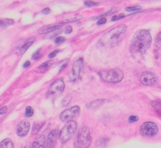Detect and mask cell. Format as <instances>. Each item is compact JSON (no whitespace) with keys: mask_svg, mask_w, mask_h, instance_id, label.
Wrapping results in <instances>:
<instances>
[{"mask_svg":"<svg viewBox=\"0 0 161 148\" xmlns=\"http://www.w3.org/2000/svg\"><path fill=\"white\" fill-rule=\"evenodd\" d=\"M31 65V63H30V61H27V62H25V63H24V64L23 65V68H27V67H28L30 65Z\"/></svg>","mask_w":161,"mask_h":148,"instance_id":"39","label":"cell"},{"mask_svg":"<svg viewBox=\"0 0 161 148\" xmlns=\"http://www.w3.org/2000/svg\"><path fill=\"white\" fill-rule=\"evenodd\" d=\"M98 74L102 80L112 84L118 83L124 77L123 71L119 69L102 70L98 72Z\"/></svg>","mask_w":161,"mask_h":148,"instance_id":"4","label":"cell"},{"mask_svg":"<svg viewBox=\"0 0 161 148\" xmlns=\"http://www.w3.org/2000/svg\"><path fill=\"white\" fill-rule=\"evenodd\" d=\"M45 144V137L43 134L39 135L32 143L31 148H44Z\"/></svg>","mask_w":161,"mask_h":148,"instance_id":"14","label":"cell"},{"mask_svg":"<svg viewBox=\"0 0 161 148\" xmlns=\"http://www.w3.org/2000/svg\"><path fill=\"white\" fill-rule=\"evenodd\" d=\"M92 138L88 127L83 126L80 127L74 142V148H88L91 143Z\"/></svg>","mask_w":161,"mask_h":148,"instance_id":"3","label":"cell"},{"mask_svg":"<svg viewBox=\"0 0 161 148\" xmlns=\"http://www.w3.org/2000/svg\"><path fill=\"white\" fill-rule=\"evenodd\" d=\"M60 52L59 50H56L54 51H53L52 53H51L49 55H48V57H49V58H52L54 57H55L56 56V55Z\"/></svg>","mask_w":161,"mask_h":148,"instance_id":"33","label":"cell"},{"mask_svg":"<svg viewBox=\"0 0 161 148\" xmlns=\"http://www.w3.org/2000/svg\"><path fill=\"white\" fill-rule=\"evenodd\" d=\"M14 21L11 19H4L0 20V26H6L10 25H13Z\"/></svg>","mask_w":161,"mask_h":148,"instance_id":"22","label":"cell"},{"mask_svg":"<svg viewBox=\"0 0 161 148\" xmlns=\"http://www.w3.org/2000/svg\"><path fill=\"white\" fill-rule=\"evenodd\" d=\"M35 41V37H30L23 44V45L21 47L20 49V54L21 55L23 54L27 50L28 48L34 43V42Z\"/></svg>","mask_w":161,"mask_h":148,"instance_id":"15","label":"cell"},{"mask_svg":"<svg viewBox=\"0 0 161 148\" xmlns=\"http://www.w3.org/2000/svg\"><path fill=\"white\" fill-rule=\"evenodd\" d=\"M108 141H109V139L108 138H100L96 142V145L98 147L105 146V145L107 144V143L108 142Z\"/></svg>","mask_w":161,"mask_h":148,"instance_id":"21","label":"cell"},{"mask_svg":"<svg viewBox=\"0 0 161 148\" xmlns=\"http://www.w3.org/2000/svg\"><path fill=\"white\" fill-rule=\"evenodd\" d=\"M84 5L87 7H94L98 6V3L93 1H85L84 2Z\"/></svg>","mask_w":161,"mask_h":148,"instance_id":"28","label":"cell"},{"mask_svg":"<svg viewBox=\"0 0 161 148\" xmlns=\"http://www.w3.org/2000/svg\"><path fill=\"white\" fill-rule=\"evenodd\" d=\"M59 129H54L48 135L46 141V148H54L59 136Z\"/></svg>","mask_w":161,"mask_h":148,"instance_id":"13","label":"cell"},{"mask_svg":"<svg viewBox=\"0 0 161 148\" xmlns=\"http://www.w3.org/2000/svg\"><path fill=\"white\" fill-rule=\"evenodd\" d=\"M72 101V95L71 94L67 95L65 97L63 98V100L62 101V107H66L68 106L71 101Z\"/></svg>","mask_w":161,"mask_h":148,"instance_id":"20","label":"cell"},{"mask_svg":"<svg viewBox=\"0 0 161 148\" xmlns=\"http://www.w3.org/2000/svg\"><path fill=\"white\" fill-rule=\"evenodd\" d=\"M138 119H139L138 116H131L129 117V118H128V122L133 123V122H135L138 121Z\"/></svg>","mask_w":161,"mask_h":148,"instance_id":"30","label":"cell"},{"mask_svg":"<svg viewBox=\"0 0 161 148\" xmlns=\"http://www.w3.org/2000/svg\"><path fill=\"white\" fill-rule=\"evenodd\" d=\"M83 66V58H79L74 63L72 67L69 74V78L71 82H75L79 78L80 71H81Z\"/></svg>","mask_w":161,"mask_h":148,"instance_id":"8","label":"cell"},{"mask_svg":"<svg viewBox=\"0 0 161 148\" xmlns=\"http://www.w3.org/2000/svg\"><path fill=\"white\" fill-rule=\"evenodd\" d=\"M65 40H66V38H64V37H57L56 38L54 42H55L56 44H59V43L64 42Z\"/></svg>","mask_w":161,"mask_h":148,"instance_id":"31","label":"cell"},{"mask_svg":"<svg viewBox=\"0 0 161 148\" xmlns=\"http://www.w3.org/2000/svg\"><path fill=\"white\" fill-rule=\"evenodd\" d=\"M43 125H44V122L34 123V124L31 129V134L36 135L39 132V130H40V129L42 127V126Z\"/></svg>","mask_w":161,"mask_h":148,"instance_id":"18","label":"cell"},{"mask_svg":"<svg viewBox=\"0 0 161 148\" xmlns=\"http://www.w3.org/2000/svg\"><path fill=\"white\" fill-rule=\"evenodd\" d=\"M82 16L80 14H76V15H74L72 16H70V17L67 18L65 21H64V23H69V22H76L78 21L80 19H82Z\"/></svg>","mask_w":161,"mask_h":148,"instance_id":"19","label":"cell"},{"mask_svg":"<svg viewBox=\"0 0 161 148\" xmlns=\"http://www.w3.org/2000/svg\"><path fill=\"white\" fill-rule=\"evenodd\" d=\"M8 111V107L6 106H4L2 108H0V114H5Z\"/></svg>","mask_w":161,"mask_h":148,"instance_id":"36","label":"cell"},{"mask_svg":"<svg viewBox=\"0 0 161 148\" xmlns=\"http://www.w3.org/2000/svg\"><path fill=\"white\" fill-rule=\"evenodd\" d=\"M152 38L149 30L142 29L134 34L130 46L131 54H144L151 46Z\"/></svg>","mask_w":161,"mask_h":148,"instance_id":"1","label":"cell"},{"mask_svg":"<svg viewBox=\"0 0 161 148\" xmlns=\"http://www.w3.org/2000/svg\"><path fill=\"white\" fill-rule=\"evenodd\" d=\"M140 82L146 86H153L157 84L158 77L153 72H145L140 77Z\"/></svg>","mask_w":161,"mask_h":148,"instance_id":"10","label":"cell"},{"mask_svg":"<svg viewBox=\"0 0 161 148\" xmlns=\"http://www.w3.org/2000/svg\"><path fill=\"white\" fill-rule=\"evenodd\" d=\"M142 9V6L140 5L134 6H128L125 8V10L127 12H134V11H139Z\"/></svg>","mask_w":161,"mask_h":148,"instance_id":"23","label":"cell"},{"mask_svg":"<svg viewBox=\"0 0 161 148\" xmlns=\"http://www.w3.org/2000/svg\"><path fill=\"white\" fill-rule=\"evenodd\" d=\"M34 115V109L30 106H27L25 109V116L27 118H31Z\"/></svg>","mask_w":161,"mask_h":148,"instance_id":"25","label":"cell"},{"mask_svg":"<svg viewBox=\"0 0 161 148\" xmlns=\"http://www.w3.org/2000/svg\"><path fill=\"white\" fill-rule=\"evenodd\" d=\"M77 127V124L76 121L72 120L67 122L59 134L60 142L65 143L69 141L75 133Z\"/></svg>","mask_w":161,"mask_h":148,"instance_id":"5","label":"cell"},{"mask_svg":"<svg viewBox=\"0 0 161 148\" xmlns=\"http://www.w3.org/2000/svg\"><path fill=\"white\" fill-rule=\"evenodd\" d=\"M151 105L155 109V110L157 111V112L159 115H160L161 108H160V102H158L156 101H154L151 102Z\"/></svg>","mask_w":161,"mask_h":148,"instance_id":"24","label":"cell"},{"mask_svg":"<svg viewBox=\"0 0 161 148\" xmlns=\"http://www.w3.org/2000/svg\"><path fill=\"white\" fill-rule=\"evenodd\" d=\"M126 30V25H119L105 33L101 37L99 43L105 47H114L122 41Z\"/></svg>","mask_w":161,"mask_h":148,"instance_id":"2","label":"cell"},{"mask_svg":"<svg viewBox=\"0 0 161 148\" xmlns=\"http://www.w3.org/2000/svg\"><path fill=\"white\" fill-rule=\"evenodd\" d=\"M140 134L146 138H152L156 136L159 132L158 126L153 122H146L141 125Z\"/></svg>","mask_w":161,"mask_h":148,"instance_id":"6","label":"cell"},{"mask_svg":"<svg viewBox=\"0 0 161 148\" xmlns=\"http://www.w3.org/2000/svg\"><path fill=\"white\" fill-rule=\"evenodd\" d=\"M80 112V107L78 106H73L72 107L66 109L63 111L59 116L60 119L62 122H68L72 121V119L76 118Z\"/></svg>","mask_w":161,"mask_h":148,"instance_id":"9","label":"cell"},{"mask_svg":"<svg viewBox=\"0 0 161 148\" xmlns=\"http://www.w3.org/2000/svg\"><path fill=\"white\" fill-rule=\"evenodd\" d=\"M41 48H39L36 52H35L33 55L31 56V58L33 60H37L39 59L41 56Z\"/></svg>","mask_w":161,"mask_h":148,"instance_id":"27","label":"cell"},{"mask_svg":"<svg viewBox=\"0 0 161 148\" xmlns=\"http://www.w3.org/2000/svg\"><path fill=\"white\" fill-rule=\"evenodd\" d=\"M0 148H14V145L10 139L6 138L0 142Z\"/></svg>","mask_w":161,"mask_h":148,"instance_id":"17","label":"cell"},{"mask_svg":"<svg viewBox=\"0 0 161 148\" xmlns=\"http://www.w3.org/2000/svg\"><path fill=\"white\" fill-rule=\"evenodd\" d=\"M107 22V20L106 18H100L98 22H97V25H103V24H105Z\"/></svg>","mask_w":161,"mask_h":148,"instance_id":"34","label":"cell"},{"mask_svg":"<svg viewBox=\"0 0 161 148\" xmlns=\"http://www.w3.org/2000/svg\"><path fill=\"white\" fill-rule=\"evenodd\" d=\"M105 99H98L96 101H94L87 105V108L89 109H95L96 108H98L100 106H101L104 102Z\"/></svg>","mask_w":161,"mask_h":148,"instance_id":"16","label":"cell"},{"mask_svg":"<svg viewBox=\"0 0 161 148\" xmlns=\"http://www.w3.org/2000/svg\"><path fill=\"white\" fill-rule=\"evenodd\" d=\"M54 61L53 60H49V61H47L44 63H43L41 65H40V66L39 67V69H45V68H47L50 67L51 65L53 63Z\"/></svg>","mask_w":161,"mask_h":148,"instance_id":"26","label":"cell"},{"mask_svg":"<svg viewBox=\"0 0 161 148\" xmlns=\"http://www.w3.org/2000/svg\"><path fill=\"white\" fill-rule=\"evenodd\" d=\"M30 129V123L28 120H23L18 124L17 134L20 137H25L28 133Z\"/></svg>","mask_w":161,"mask_h":148,"instance_id":"11","label":"cell"},{"mask_svg":"<svg viewBox=\"0 0 161 148\" xmlns=\"http://www.w3.org/2000/svg\"><path fill=\"white\" fill-rule=\"evenodd\" d=\"M123 18H125V14L123 13H122V14H120L118 15H115V16H113V17L111 19V22H115V21L122 19Z\"/></svg>","mask_w":161,"mask_h":148,"instance_id":"29","label":"cell"},{"mask_svg":"<svg viewBox=\"0 0 161 148\" xmlns=\"http://www.w3.org/2000/svg\"><path fill=\"white\" fill-rule=\"evenodd\" d=\"M42 12L43 14H49L51 12V10L49 8H46L43 9Z\"/></svg>","mask_w":161,"mask_h":148,"instance_id":"38","label":"cell"},{"mask_svg":"<svg viewBox=\"0 0 161 148\" xmlns=\"http://www.w3.org/2000/svg\"><path fill=\"white\" fill-rule=\"evenodd\" d=\"M65 88V84L62 78H59L51 84L48 90V95L50 96H57L61 94Z\"/></svg>","mask_w":161,"mask_h":148,"instance_id":"7","label":"cell"},{"mask_svg":"<svg viewBox=\"0 0 161 148\" xmlns=\"http://www.w3.org/2000/svg\"><path fill=\"white\" fill-rule=\"evenodd\" d=\"M20 148H30V146H29V144H24Z\"/></svg>","mask_w":161,"mask_h":148,"instance_id":"40","label":"cell"},{"mask_svg":"<svg viewBox=\"0 0 161 148\" xmlns=\"http://www.w3.org/2000/svg\"><path fill=\"white\" fill-rule=\"evenodd\" d=\"M155 45H157V46H158L159 48L160 47V32L159 33L158 35L156 37Z\"/></svg>","mask_w":161,"mask_h":148,"instance_id":"32","label":"cell"},{"mask_svg":"<svg viewBox=\"0 0 161 148\" xmlns=\"http://www.w3.org/2000/svg\"><path fill=\"white\" fill-rule=\"evenodd\" d=\"M72 31V27L70 25H68L66 26V30H65V33L66 34H70L71 33Z\"/></svg>","mask_w":161,"mask_h":148,"instance_id":"35","label":"cell"},{"mask_svg":"<svg viewBox=\"0 0 161 148\" xmlns=\"http://www.w3.org/2000/svg\"><path fill=\"white\" fill-rule=\"evenodd\" d=\"M64 25H65V23L64 22L56 23H53V24H51V25H45V26H43L42 28H40L39 30L38 33L39 34H41V35L49 34V33L54 31L55 30H56L60 28H62Z\"/></svg>","mask_w":161,"mask_h":148,"instance_id":"12","label":"cell"},{"mask_svg":"<svg viewBox=\"0 0 161 148\" xmlns=\"http://www.w3.org/2000/svg\"><path fill=\"white\" fill-rule=\"evenodd\" d=\"M69 62V60L68 59L67 62H66L65 63H64L62 64V65H61V66H60V69H59V71H61V70H62L64 69H65V68L66 67L67 65H68Z\"/></svg>","mask_w":161,"mask_h":148,"instance_id":"37","label":"cell"}]
</instances>
